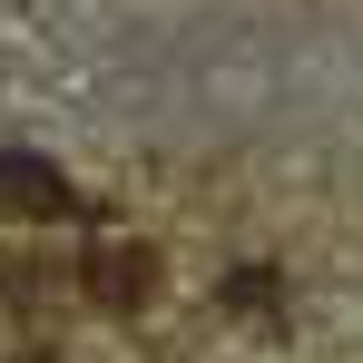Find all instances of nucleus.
Listing matches in <instances>:
<instances>
[{
    "label": "nucleus",
    "instance_id": "obj_1",
    "mask_svg": "<svg viewBox=\"0 0 363 363\" xmlns=\"http://www.w3.org/2000/svg\"><path fill=\"white\" fill-rule=\"evenodd\" d=\"M79 285H89V304H99V314H147V304H157V285H167V255H157V245H89V255H79Z\"/></svg>",
    "mask_w": 363,
    "mask_h": 363
},
{
    "label": "nucleus",
    "instance_id": "obj_2",
    "mask_svg": "<svg viewBox=\"0 0 363 363\" xmlns=\"http://www.w3.org/2000/svg\"><path fill=\"white\" fill-rule=\"evenodd\" d=\"M0 216L10 226H60V216H79V186L40 147H0Z\"/></svg>",
    "mask_w": 363,
    "mask_h": 363
},
{
    "label": "nucleus",
    "instance_id": "obj_3",
    "mask_svg": "<svg viewBox=\"0 0 363 363\" xmlns=\"http://www.w3.org/2000/svg\"><path fill=\"white\" fill-rule=\"evenodd\" d=\"M275 295H285L275 265H236V275H226V304H236L245 324H275Z\"/></svg>",
    "mask_w": 363,
    "mask_h": 363
}]
</instances>
